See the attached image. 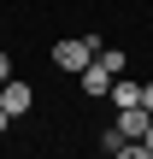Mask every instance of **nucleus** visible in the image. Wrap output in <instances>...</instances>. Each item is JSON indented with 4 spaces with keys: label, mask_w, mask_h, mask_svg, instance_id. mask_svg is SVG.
<instances>
[{
    "label": "nucleus",
    "mask_w": 153,
    "mask_h": 159,
    "mask_svg": "<svg viewBox=\"0 0 153 159\" xmlns=\"http://www.w3.org/2000/svg\"><path fill=\"white\" fill-rule=\"evenodd\" d=\"M112 159H153V153H147V148H142V142H124V148H118V153H112Z\"/></svg>",
    "instance_id": "nucleus-7"
},
{
    "label": "nucleus",
    "mask_w": 153,
    "mask_h": 159,
    "mask_svg": "<svg viewBox=\"0 0 153 159\" xmlns=\"http://www.w3.org/2000/svg\"><path fill=\"white\" fill-rule=\"evenodd\" d=\"M142 106H147V112H153V83H142Z\"/></svg>",
    "instance_id": "nucleus-8"
},
{
    "label": "nucleus",
    "mask_w": 153,
    "mask_h": 159,
    "mask_svg": "<svg viewBox=\"0 0 153 159\" xmlns=\"http://www.w3.org/2000/svg\"><path fill=\"white\" fill-rule=\"evenodd\" d=\"M6 77H12V59H6V53H0V83H6Z\"/></svg>",
    "instance_id": "nucleus-9"
},
{
    "label": "nucleus",
    "mask_w": 153,
    "mask_h": 159,
    "mask_svg": "<svg viewBox=\"0 0 153 159\" xmlns=\"http://www.w3.org/2000/svg\"><path fill=\"white\" fill-rule=\"evenodd\" d=\"M94 59H100V65H106V71H112V77H124V65H130V59H124V53H118V47H100V53H94Z\"/></svg>",
    "instance_id": "nucleus-6"
},
{
    "label": "nucleus",
    "mask_w": 153,
    "mask_h": 159,
    "mask_svg": "<svg viewBox=\"0 0 153 159\" xmlns=\"http://www.w3.org/2000/svg\"><path fill=\"white\" fill-rule=\"evenodd\" d=\"M29 106H35V89H29L24 77H6V83H0V112H6V118H24Z\"/></svg>",
    "instance_id": "nucleus-2"
},
{
    "label": "nucleus",
    "mask_w": 153,
    "mask_h": 159,
    "mask_svg": "<svg viewBox=\"0 0 153 159\" xmlns=\"http://www.w3.org/2000/svg\"><path fill=\"white\" fill-rule=\"evenodd\" d=\"M147 124H153V112H147V106H124L112 130H118L124 142H142V136H147Z\"/></svg>",
    "instance_id": "nucleus-3"
},
{
    "label": "nucleus",
    "mask_w": 153,
    "mask_h": 159,
    "mask_svg": "<svg viewBox=\"0 0 153 159\" xmlns=\"http://www.w3.org/2000/svg\"><path fill=\"white\" fill-rule=\"evenodd\" d=\"M112 100H118V112H124V106H142V83H130V77H112Z\"/></svg>",
    "instance_id": "nucleus-5"
},
{
    "label": "nucleus",
    "mask_w": 153,
    "mask_h": 159,
    "mask_svg": "<svg viewBox=\"0 0 153 159\" xmlns=\"http://www.w3.org/2000/svg\"><path fill=\"white\" fill-rule=\"evenodd\" d=\"M142 148H147V153H153V124H147V136H142Z\"/></svg>",
    "instance_id": "nucleus-10"
},
{
    "label": "nucleus",
    "mask_w": 153,
    "mask_h": 159,
    "mask_svg": "<svg viewBox=\"0 0 153 159\" xmlns=\"http://www.w3.org/2000/svg\"><path fill=\"white\" fill-rule=\"evenodd\" d=\"M6 124H12V118H6V112H0V136H6Z\"/></svg>",
    "instance_id": "nucleus-11"
},
{
    "label": "nucleus",
    "mask_w": 153,
    "mask_h": 159,
    "mask_svg": "<svg viewBox=\"0 0 153 159\" xmlns=\"http://www.w3.org/2000/svg\"><path fill=\"white\" fill-rule=\"evenodd\" d=\"M94 53H100L94 35H65V41H53V65H59V71H83Z\"/></svg>",
    "instance_id": "nucleus-1"
},
{
    "label": "nucleus",
    "mask_w": 153,
    "mask_h": 159,
    "mask_svg": "<svg viewBox=\"0 0 153 159\" xmlns=\"http://www.w3.org/2000/svg\"><path fill=\"white\" fill-rule=\"evenodd\" d=\"M77 83H83V94H112V71H106L100 59H88V65L77 71Z\"/></svg>",
    "instance_id": "nucleus-4"
}]
</instances>
